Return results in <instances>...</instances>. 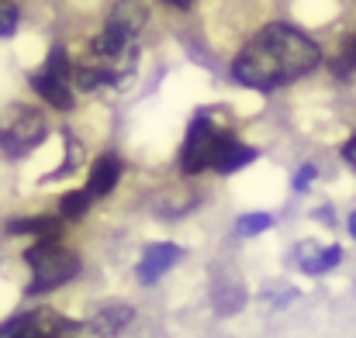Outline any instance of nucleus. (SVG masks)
Here are the masks:
<instances>
[{
  "mask_svg": "<svg viewBox=\"0 0 356 338\" xmlns=\"http://www.w3.org/2000/svg\"><path fill=\"white\" fill-rule=\"evenodd\" d=\"M322 62V49L291 24H266L232 62V73L242 87L277 90Z\"/></svg>",
  "mask_w": 356,
  "mask_h": 338,
  "instance_id": "nucleus-1",
  "label": "nucleus"
},
{
  "mask_svg": "<svg viewBox=\"0 0 356 338\" xmlns=\"http://www.w3.org/2000/svg\"><path fill=\"white\" fill-rule=\"evenodd\" d=\"M24 262L31 266V287H28V294H45L52 287H63L80 269L76 252H70L59 242H35L24 252Z\"/></svg>",
  "mask_w": 356,
  "mask_h": 338,
  "instance_id": "nucleus-2",
  "label": "nucleus"
},
{
  "mask_svg": "<svg viewBox=\"0 0 356 338\" xmlns=\"http://www.w3.org/2000/svg\"><path fill=\"white\" fill-rule=\"evenodd\" d=\"M225 142H229V131L211 124V111H201L187 128V138H184V149H180V173L194 176V173L215 166V155Z\"/></svg>",
  "mask_w": 356,
  "mask_h": 338,
  "instance_id": "nucleus-3",
  "label": "nucleus"
},
{
  "mask_svg": "<svg viewBox=\"0 0 356 338\" xmlns=\"http://www.w3.org/2000/svg\"><path fill=\"white\" fill-rule=\"evenodd\" d=\"M49 124L45 117L35 111V108H7L3 117H0V149L10 155V159H21L24 152H31L35 145H42Z\"/></svg>",
  "mask_w": 356,
  "mask_h": 338,
  "instance_id": "nucleus-4",
  "label": "nucleus"
},
{
  "mask_svg": "<svg viewBox=\"0 0 356 338\" xmlns=\"http://www.w3.org/2000/svg\"><path fill=\"white\" fill-rule=\"evenodd\" d=\"M0 338H76V325L49 307L17 314L0 325Z\"/></svg>",
  "mask_w": 356,
  "mask_h": 338,
  "instance_id": "nucleus-5",
  "label": "nucleus"
},
{
  "mask_svg": "<svg viewBox=\"0 0 356 338\" xmlns=\"http://www.w3.org/2000/svg\"><path fill=\"white\" fill-rule=\"evenodd\" d=\"M145 21H149V3H145V0H115V3H111L108 28L124 35V38H135Z\"/></svg>",
  "mask_w": 356,
  "mask_h": 338,
  "instance_id": "nucleus-6",
  "label": "nucleus"
},
{
  "mask_svg": "<svg viewBox=\"0 0 356 338\" xmlns=\"http://www.w3.org/2000/svg\"><path fill=\"white\" fill-rule=\"evenodd\" d=\"M180 255H184V252H180L177 245H170V242L149 245V248L142 252V262H138V280H142V283H156L163 273L173 269V262H177Z\"/></svg>",
  "mask_w": 356,
  "mask_h": 338,
  "instance_id": "nucleus-7",
  "label": "nucleus"
},
{
  "mask_svg": "<svg viewBox=\"0 0 356 338\" xmlns=\"http://www.w3.org/2000/svg\"><path fill=\"white\" fill-rule=\"evenodd\" d=\"M28 83H31V90H35L42 101H49L52 108H59V111H70V108H73L70 80H59V76H52V73H45V69H35V73L28 76Z\"/></svg>",
  "mask_w": 356,
  "mask_h": 338,
  "instance_id": "nucleus-8",
  "label": "nucleus"
},
{
  "mask_svg": "<svg viewBox=\"0 0 356 338\" xmlns=\"http://www.w3.org/2000/svg\"><path fill=\"white\" fill-rule=\"evenodd\" d=\"M118 176H121V159L115 152H104L97 155V162L90 166V180H87V194L90 197H104L118 187Z\"/></svg>",
  "mask_w": 356,
  "mask_h": 338,
  "instance_id": "nucleus-9",
  "label": "nucleus"
},
{
  "mask_svg": "<svg viewBox=\"0 0 356 338\" xmlns=\"http://www.w3.org/2000/svg\"><path fill=\"white\" fill-rule=\"evenodd\" d=\"M135 318V311L128 304H104L94 318H90V332L101 338H115L118 332L128 328V321Z\"/></svg>",
  "mask_w": 356,
  "mask_h": 338,
  "instance_id": "nucleus-10",
  "label": "nucleus"
},
{
  "mask_svg": "<svg viewBox=\"0 0 356 338\" xmlns=\"http://www.w3.org/2000/svg\"><path fill=\"white\" fill-rule=\"evenodd\" d=\"M7 231L14 235H35L38 242H56L63 231V218L59 214H45V218H24V221H10Z\"/></svg>",
  "mask_w": 356,
  "mask_h": 338,
  "instance_id": "nucleus-11",
  "label": "nucleus"
},
{
  "mask_svg": "<svg viewBox=\"0 0 356 338\" xmlns=\"http://www.w3.org/2000/svg\"><path fill=\"white\" fill-rule=\"evenodd\" d=\"M249 162H256V149L242 145L236 138H229V142L218 149V155H215V169H218V173H236V169L249 166Z\"/></svg>",
  "mask_w": 356,
  "mask_h": 338,
  "instance_id": "nucleus-12",
  "label": "nucleus"
},
{
  "mask_svg": "<svg viewBox=\"0 0 356 338\" xmlns=\"http://www.w3.org/2000/svg\"><path fill=\"white\" fill-rule=\"evenodd\" d=\"M339 259H343L339 245H329V248H322V252H301V269H305V273H325V269H332Z\"/></svg>",
  "mask_w": 356,
  "mask_h": 338,
  "instance_id": "nucleus-13",
  "label": "nucleus"
},
{
  "mask_svg": "<svg viewBox=\"0 0 356 338\" xmlns=\"http://www.w3.org/2000/svg\"><path fill=\"white\" fill-rule=\"evenodd\" d=\"M90 194L87 190H73V194H66L63 201H59V218L63 221H76V218H83L87 214V208H90Z\"/></svg>",
  "mask_w": 356,
  "mask_h": 338,
  "instance_id": "nucleus-14",
  "label": "nucleus"
},
{
  "mask_svg": "<svg viewBox=\"0 0 356 338\" xmlns=\"http://www.w3.org/2000/svg\"><path fill=\"white\" fill-rule=\"evenodd\" d=\"M270 225H273L270 214H245V218H238L236 231L238 235H259V231H266Z\"/></svg>",
  "mask_w": 356,
  "mask_h": 338,
  "instance_id": "nucleus-15",
  "label": "nucleus"
},
{
  "mask_svg": "<svg viewBox=\"0 0 356 338\" xmlns=\"http://www.w3.org/2000/svg\"><path fill=\"white\" fill-rule=\"evenodd\" d=\"M14 28H17V7L14 3H0V38L14 35Z\"/></svg>",
  "mask_w": 356,
  "mask_h": 338,
  "instance_id": "nucleus-16",
  "label": "nucleus"
},
{
  "mask_svg": "<svg viewBox=\"0 0 356 338\" xmlns=\"http://www.w3.org/2000/svg\"><path fill=\"white\" fill-rule=\"evenodd\" d=\"M315 176H318V169H315V166H301V169H298V176H294V190H298V194H305V190L312 187V180H315Z\"/></svg>",
  "mask_w": 356,
  "mask_h": 338,
  "instance_id": "nucleus-17",
  "label": "nucleus"
},
{
  "mask_svg": "<svg viewBox=\"0 0 356 338\" xmlns=\"http://www.w3.org/2000/svg\"><path fill=\"white\" fill-rule=\"evenodd\" d=\"M343 159H346V162H350V166L356 169V135L350 138V142H346V149H343Z\"/></svg>",
  "mask_w": 356,
  "mask_h": 338,
  "instance_id": "nucleus-18",
  "label": "nucleus"
},
{
  "mask_svg": "<svg viewBox=\"0 0 356 338\" xmlns=\"http://www.w3.org/2000/svg\"><path fill=\"white\" fill-rule=\"evenodd\" d=\"M166 3H173V7H180V10H187V7H191V0H166Z\"/></svg>",
  "mask_w": 356,
  "mask_h": 338,
  "instance_id": "nucleus-19",
  "label": "nucleus"
},
{
  "mask_svg": "<svg viewBox=\"0 0 356 338\" xmlns=\"http://www.w3.org/2000/svg\"><path fill=\"white\" fill-rule=\"evenodd\" d=\"M346 225H350V235H353V238H356V211H353V214H350V221H346Z\"/></svg>",
  "mask_w": 356,
  "mask_h": 338,
  "instance_id": "nucleus-20",
  "label": "nucleus"
},
{
  "mask_svg": "<svg viewBox=\"0 0 356 338\" xmlns=\"http://www.w3.org/2000/svg\"><path fill=\"white\" fill-rule=\"evenodd\" d=\"M350 49H353V56H356V38H353V45H350Z\"/></svg>",
  "mask_w": 356,
  "mask_h": 338,
  "instance_id": "nucleus-21",
  "label": "nucleus"
}]
</instances>
